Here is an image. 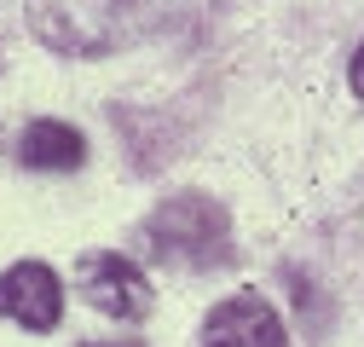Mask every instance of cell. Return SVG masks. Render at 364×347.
<instances>
[{"instance_id": "3957f363", "label": "cell", "mask_w": 364, "mask_h": 347, "mask_svg": "<svg viewBox=\"0 0 364 347\" xmlns=\"http://www.w3.org/2000/svg\"><path fill=\"white\" fill-rule=\"evenodd\" d=\"M75 284H81V295L93 301L99 313H110V319H145V313H151V278L133 267L127 255H116V249L81 255Z\"/></svg>"}, {"instance_id": "8992f818", "label": "cell", "mask_w": 364, "mask_h": 347, "mask_svg": "<svg viewBox=\"0 0 364 347\" xmlns=\"http://www.w3.org/2000/svg\"><path fill=\"white\" fill-rule=\"evenodd\" d=\"M81 156H87V139L75 134L70 122H29V134H23V168L70 174V168H81Z\"/></svg>"}, {"instance_id": "277c9868", "label": "cell", "mask_w": 364, "mask_h": 347, "mask_svg": "<svg viewBox=\"0 0 364 347\" xmlns=\"http://www.w3.org/2000/svg\"><path fill=\"white\" fill-rule=\"evenodd\" d=\"M0 319L23 330H58L64 319V284L47 260H18L0 272Z\"/></svg>"}, {"instance_id": "5b68a950", "label": "cell", "mask_w": 364, "mask_h": 347, "mask_svg": "<svg viewBox=\"0 0 364 347\" xmlns=\"http://www.w3.org/2000/svg\"><path fill=\"white\" fill-rule=\"evenodd\" d=\"M203 347H289V341H284V319L272 313L260 295L243 289V295H225L208 313Z\"/></svg>"}, {"instance_id": "ba28073f", "label": "cell", "mask_w": 364, "mask_h": 347, "mask_svg": "<svg viewBox=\"0 0 364 347\" xmlns=\"http://www.w3.org/2000/svg\"><path fill=\"white\" fill-rule=\"evenodd\" d=\"M105 347H139V341H105Z\"/></svg>"}, {"instance_id": "7a4b0ae2", "label": "cell", "mask_w": 364, "mask_h": 347, "mask_svg": "<svg viewBox=\"0 0 364 347\" xmlns=\"http://www.w3.org/2000/svg\"><path fill=\"white\" fill-rule=\"evenodd\" d=\"M145 255L173 260V267H214L232 255V220L214 197H168L145 220Z\"/></svg>"}, {"instance_id": "6da1fadb", "label": "cell", "mask_w": 364, "mask_h": 347, "mask_svg": "<svg viewBox=\"0 0 364 347\" xmlns=\"http://www.w3.org/2000/svg\"><path fill=\"white\" fill-rule=\"evenodd\" d=\"M156 12H145V0H35V29L47 47L64 53H110L122 41L145 35Z\"/></svg>"}, {"instance_id": "52a82bcc", "label": "cell", "mask_w": 364, "mask_h": 347, "mask_svg": "<svg viewBox=\"0 0 364 347\" xmlns=\"http://www.w3.org/2000/svg\"><path fill=\"white\" fill-rule=\"evenodd\" d=\"M353 93L364 99V41H358V53H353Z\"/></svg>"}]
</instances>
